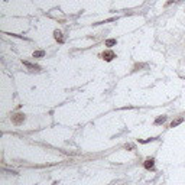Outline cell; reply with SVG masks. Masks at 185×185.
Instances as JSON below:
<instances>
[{"mask_svg": "<svg viewBox=\"0 0 185 185\" xmlns=\"http://www.w3.org/2000/svg\"><path fill=\"white\" fill-rule=\"evenodd\" d=\"M114 56H116V55L113 54L112 51H106L104 54H101V58H103V59H106V61H112Z\"/></svg>", "mask_w": 185, "mask_h": 185, "instance_id": "1", "label": "cell"}, {"mask_svg": "<svg viewBox=\"0 0 185 185\" xmlns=\"http://www.w3.org/2000/svg\"><path fill=\"white\" fill-rule=\"evenodd\" d=\"M54 35H55V39L58 40V42H61V43L64 42V36H62V33L59 32V31H55V32H54Z\"/></svg>", "mask_w": 185, "mask_h": 185, "instance_id": "2", "label": "cell"}, {"mask_svg": "<svg viewBox=\"0 0 185 185\" xmlns=\"http://www.w3.org/2000/svg\"><path fill=\"white\" fill-rule=\"evenodd\" d=\"M145 168L146 169H153V159H146L145 161Z\"/></svg>", "mask_w": 185, "mask_h": 185, "instance_id": "3", "label": "cell"}, {"mask_svg": "<svg viewBox=\"0 0 185 185\" xmlns=\"http://www.w3.org/2000/svg\"><path fill=\"white\" fill-rule=\"evenodd\" d=\"M43 55H45V51H36V52H33V58H42Z\"/></svg>", "mask_w": 185, "mask_h": 185, "instance_id": "4", "label": "cell"}, {"mask_svg": "<svg viewBox=\"0 0 185 185\" xmlns=\"http://www.w3.org/2000/svg\"><path fill=\"white\" fill-rule=\"evenodd\" d=\"M182 120H184L182 117H181V119H177V120H174L172 123H171V127H174V126H177V124H179V123H182Z\"/></svg>", "mask_w": 185, "mask_h": 185, "instance_id": "5", "label": "cell"}, {"mask_svg": "<svg viewBox=\"0 0 185 185\" xmlns=\"http://www.w3.org/2000/svg\"><path fill=\"white\" fill-rule=\"evenodd\" d=\"M28 68H31V70H39V67H36V65H32V64H29V62H23Z\"/></svg>", "mask_w": 185, "mask_h": 185, "instance_id": "6", "label": "cell"}, {"mask_svg": "<svg viewBox=\"0 0 185 185\" xmlns=\"http://www.w3.org/2000/svg\"><path fill=\"white\" fill-rule=\"evenodd\" d=\"M106 45H107V46H112V45H116V39H109V40H106Z\"/></svg>", "mask_w": 185, "mask_h": 185, "instance_id": "7", "label": "cell"}, {"mask_svg": "<svg viewBox=\"0 0 185 185\" xmlns=\"http://www.w3.org/2000/svg\"><path fill=\"white\" fill-rule=\"evenodd\" d=\"M165 120H166V117H165V116H162V117H159V119H156V121H155V123H156V124H159V123H163Z\"/></svg>", "mask_w": 185, "mask_h": 185, "instance_id": "8", "label": "cell"}]
</instances>
